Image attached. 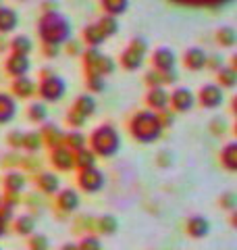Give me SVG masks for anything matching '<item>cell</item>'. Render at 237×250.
I'll use <instances>...</instances> for the list:
<instances>
[{"mask_svg":"<svg viewBox=\"0 0 237 250\" xmlns=\"http://www.w3.org/2000/svg\"><path fill=\"white\" fill-rule=\"evenodd\" d=\"M44 134H46V140H48V144H50V146H57V148H59V144L62 142L60 129H57V127H52V125H48Z\"/></svg>","mask_w":237,"mask_h":250,"instance_id":"obj_36","label":"cell"},{"mask_svg":"<svg viewBox=\"0 0 237 250\" xmlns=\"http://www.w3.org/2000/svg\"><path fill=\"white\" fill-rule=\"evenodd\" d=\"M100 231H104V233H115L117 228H118V221H117V217L113 215H104V217H100Z\"/></svg>","mask_w":237,"mask_h":250,"instance_id":"obj_34","label":"cell"},{"mask_svg":"<svg viewBox=\"0 0 237 250\" xmlns=\"http://www.w3.org/2000/svg\"><path fill=\"white\" fill-rule=\"evenodd\" d=\"M146 100H148V104L152 106V108H167V104H169V92L162 88H152L148 92V96H146Z\"/></svg>","mask_w":237,"mask_h":250,"instance_id":"obj_17","label":"cell"},{"mask_svg":"<svg viewBox=\"0 0 237 250\" xmlns=\"http://www.w3.org/2000/svg\"><path fill=\"white\" fill-rule=\"evenodd\" d=\"M235 202H237V200H235V194H233V192H227L225 196L220 198V205H223L225 208H235Z\"/></svg>","mask_w":237,"mask_h":250,"instance_id":"obj_41","label":"cell"},{"mask_svg":"<svg viewBox=\"0 0 237 250\" xmlns=\"http://www.w3.org/2000/svg\"><path fill=\"white\" fill-rule=\"evenodd\" d=\"M79 202H81L79 194L75 190H71V188H67V190H62L59 194V208H62L65 213H73V210H77Z\"/></svg>","mask_w":237,"mask_h":250,"instance_id":"obj_15","label":"cell"},{"mask_svg":"<svg viewBox=\"0 0 237 250\" xmlns=\"http://www.w3.org/2000/svg\"><path fill=\"white\" fill-rule=\"evenodd\" d=\"M67 146L71 148V150H81V148L85 146V136L79 134V131H71V134H67Z\"/></svg>","mask_w":237,"mask_h":250,"instance_id":"obj_32","label":"cell"},{"mask_svg":"<svg viewBox=\"0 0 237 250\" xmlns=\"http://www.w3.org/2000/svg\"><path fill=\"white\" fill-rule=\"evenodd\" d=\"M29 246H31V250H46L48 248V238L42 236V233H38V236L31 238Z\"/></svg>","mask_w":237,"mask_h":250,"instance_id":"obj_39","label":"cell"},{"mask_svg":"<svg viewBox=\"0 0 237 250\" xmlns=\"http://www.w3.org/2000/svg\"><path fill=\"white\" fill-rule=\"evenodd\" d=\"M185 229H187V233L192 238H204V236H208L210 233V221L206 217H202V215H194V217L187 219Z\"/></svg>","mask_w":237,"mask_h":250,"instance_id":"obj_10","label":"cell"},{"mask_svg":"<svg viewBox=\"0 0 237 250\" xmlns=\"http://www.w3.org/2000/svg\"><path fill=\"white\" fill-rule=\"evenodd\" d=\"M162 82H177V73H175V71H169V73H164Z\"/></svg>","mask_w":237,"mask_h":250,"instance_id":"obj_44","label":"cell"},{"mask_svg":"<svg viewBox=\"0 0 237 250\" xmlns=\"http://www.w3.org/2000/svg\"><path fill=\"white\" fill-rule=\"evenodd\" d=\"M98 29H100V34L104 36V40L108 36H115L117 31H118V23H117V19L115 17H110V15H104V17H102L98 23Z\"/></svg>","mask_w":237,"mask_h":250,"instance_id":"obj_24","label":"cell"},{"mask_svg":"<svg viewBox=\"0 0 237 250\" xmlns=\"http://www.w3.org/2000/svg\"><path fill=\"white\" fill-rule=\"evenodd\" d=\"M102 9H104L110 17H117V15L127 13L129 2L127 0H104V2H102Z\"/></svg>","mask_w":237,"mask_h":250,"instance_id":"obj_23","label":"cell"},{"mask_svg":"<svg viewBox=\"0 0 237 250\" xmlns=\"http://www.w3.org/2000/svg\"><path fill=\"white\" fill-rule=\"evenodd\" d=\"M88 88L92 92H102V90L106 88L104 77H100V75H88Z\"/></svg>","mask_w":237,"mask_h":250,"instance_id":"obj_38","label":"cell"},{"mask_svg":"<svg viewBox=\"0 0 237 250\" xmlns=\"http://www.w3.org/2000/svg\"><path fill=\"white\" fill-rule=\"evenodd\" d=\"M13 90H15V94H17V96L29 98L31 94L36 92V83H34V80H29L27 75H25V77H17V80H15V83H13Z\"/></svg>","mask_w":237,"mask_h":250,"instance_id":"obj_20","label":"cell"},{"mask_svg":"<svg viewBox=\"0 0 237 250\" xmlns=\"http://www.w3.org/2000/svg\"><path fill=\"white\" fill-rule=\"evenodd\" d=\"M36 229V221H34V217H29V215H21L17 219V231L21 233V236H29V233H34Z\"/></svg>","mask_w":237,"mask_h":250,"instance_id":"obj_30","label":"cell"},{"mask_svg":"<svg viewBox=\"0 0 237 250\" xmlns=\"http://www.w3.org/2000/svg\"><path fill=\"white\" fill-rule=\"evenodd\" d=\"M67 92V82L60 75H48L40 83V96L48 103H59Z\"/></svg>","mask_w":237,"mask_h":250,"instance_id":"obj_4","label":"cell"},{"mask_svg":"<svg viewBox=\"0 0 237 250\" xmlns=\"http://www.w3.org/2000/svg\"><path fill=\"white\" fill-rule=\"evenodd\" d=\"M19 23V13L11 9V6H0V31L2 34H9L17 27Z\"/></svg>","mask_w":237,"mask_h":250,"instance_id":"obj_14","label":"cell"},{"mask_svg":"<svg viewBox=\"0 0 237 250\" xmlns=\"http://www.w3.org/2000/svg\"><path fill=\"white\" fill-rule=\"evenodd\" d=\"M75 165H79L81 169L96 167V154H94L92 150H85V148H81V150L77 152V156H75Z\"/></svg>","mask_w":237,"mask_h":250,"instance_id":"obj_28","label":"cell"},{"mask_svg":"<svg viewBox=\"0 0 237 250\" xmlns=\"http://www.w3.org/2000/svg\"><path fill=\"white\" fill-rule=\"evenodd\" d=\"M129 129H131V136L136 138L138 142L152 144L162 136L164 123H162V117L156 115L154 111H139L133 115Z\"/></svg>","mask_w":237,"mask_h":250,"instance_id":"obj_2","label":"cell"},{"mask_svg":"<svg viewBox=\"0 0 237 250\" xmlns=\"http://www.w3.org/2000/svg\"><path fill=\"white\" fill-rule=\"evenodd\" d=\"M217 40H218V44H223L229 48V46H233L237 42V34H235V29L231 25H223L217 31Z\"/></svg>","mask_w":237,"mask_h":250,"instance_id":"obj_26","label":"cell"},{"mask_svg":"<svg viewBox=\"0 0 237 250\" xmlns=\"http://www.w3.org/2000/svg\"><path fill=\"white\" fill-rule=\"evenodd\" d=\"M73 111L79 113L85 119V117L94 115V111H96V100H94V96H90V94H81V96L75 100Z\"/></svg>","mask_w":237,"mask_h":250,"instance_id":"obj_18","label":"cell"},{"mask_svg":"<svg viewBox=\"0 0 237 250\" xmlns=\"http://www.w3.org/2000/svg\"><path fill=\"white\" fill-rule=\"evenodd\" d=\"M129 48H131V50H136L138 54H141V57H144L146 50H148V44H146L144 38H136V40H131V46H129Z\"/></svg>","mask_w":237,"mask_h":250,"instance_id":"obj_40","label":"cell"},{"mask_svg":"<svg viewBox=\"0 0 237 250\" xmlns=\"http://www.w3.org/2000/svg\"><path fill=\"white\" fill-rule=\"evenodd\" d=\"M198 100H200V104L206 106V108H217V106L223 104V100H225L223 88H220V85H217V83H206V85H202Z\"/></svg>","mask_w":237,"mask_h":250,"instance_id":"obj_6","label":"cell"},{"mask_svg":"<svg viewBox=\"0 0 237 250\" xmlns=\"http://www.w3.org/2000/svg\"><path fill=\"white\" fill-rule=\"evenodd\" d=\"M38 31H40V38H42V42L46 46H57L59 48L60 44H65L71 38L73 25H71V21L65 17V15H60L57 11H50L40 19Z\"/></svg>","mask_w":237,"mask_h":250,"instance_id":"obj_1","label":"cell"},{"mask_svg":"<svg viewBox=\"0 0 237 250\" xmlns=\"http://www.w3.org/2000/svg\"><path fill=\"white\" fill-rule=\"evenodd\" d=\"M79 250H102V242L96 236H85L79 244Z\"/></svg>","mask_w":237,"mask_h":250,"instance_id":"obj_37","label":"cell"},{"mask_svg":"<svg viewBox=\"0 0 237 250\" xmlns=\"http://www.w3.org/2000/svg\"><path fill=\"white\" fill-rule=\"evenodd\" d=\"M169 103L173 104V108H175L177 113H187V111H192L194 108L196 96H194V92L189 88H177L169 96Z\"/></svg>","mask_w":237,"mask_h":250,"instance_id":"obj_7","label":"cell"},{"mask_svg":"<svg viewBox=\"0 0 237 250\" xmlns=\"http://www.w3.org/2000/svg\"><path fill=\"white\" fill-rule=\"evenodd\" d=\"M11 144L13 146H23V134H19V131H15V134H11Z\"/></svg>","mask_w":237,"mask_h":250,"instance_id":"obj_43","label":"cell"},{"mask_svg":"<svg viewBox=\"0 0 237 250\" xmlns=\"http://www.w3.org/2000/svg\"><path fill=\"white\" fill-rule=\"evenodd\" d=\"M104 184H106V175L96 167L81 169V173H79V186H81V190H85V192L96 194L104 188Z\"/></svg>","mask_w":237,"mask_h":250,"instance_id":"obj_5","label":"cell"},{"mask_svg":"<svg viewBox=\"0 0 237 250\" xmlns=\"http://www.w3.org/2000/svg\"><path fill=\"white\" fill-rule=\"evenodd\" d=\"M0 250H2V248H0Z\"/></svg>","mask_w":237,"mask_h":250,"instance_id":"obj_48","label":"cell"},{"mask_svg":"<svg viewBox=\"0 0 237 250\" xmlns=\"http://www.w3.org/2000/svg\"><path fill=\"white\" fill-rule=\"evenodd\" d=\"M23 186H25V177H23L19 171H11V173L4 177V188H6V190H9L11 194L21 192Z\"/></svg>","mask_w":237,"mask_h":250,"instance_id":"obj_22","label":"cell"},{"mask_svg":"<svg viewBox=\"0 0 237 250\" xmlns=\"http://www.w3.org/2000/svg\"><path fill=\"white\" fill-rule=\"evenodd\" d=\"M60 250H79V246H77V244H71V242H69V244H65Z\"/></svg>","mask_w":237,"mask_h":250,"instance_id":"obj_46","label":"cell"},{"mask_svg":"<svg viewBox=\"0 0 237 250\" xmlns=\"http://www.w3.org/2000/svg\"><path fill=\"white\" fill-rule=\"evenodd\" d=\"M141 62H144V57L138 54L136 50H131V48H127L121 54V65L127 69V71H136V69L141 67Z\"/></svg>","mask_w":237,"mask_h":250,"instance_id":"obj_21","label":"cell"},{"mask_svg":"<svg viewBox=\"0 0 237 250\" xmlns=\"http://www.w3.org/2000/svg\"><path fill=\"white\" fill-rule=\"evenodd\" d=\"M23 146H25L27 150H38V148L42 146V136H40L38 131H29V134H23Z\"/></svg>","mask_w":237,"mask_h":250,"instance_id":"obj_33","label":"cell"},{"mask_svg":"<svg viewBox=\"0 0 237 250\" xmlns=\"http://www.w3.org/2000/svg\"><path fill=\"white\" fill-rule=\"evenodd\" d=\"M220 165L227 171H237V144L229 142L227 146H223L220 150Z\"/></svg>","mask_w":237,"mask_h":250,"instance_id":"obj_16","label":"cell"},{"mask_svg":"<svg viewBox=\"0 0 237 250\" xmlns=\"http://www.w3.org/2000/svg\"><path fill=\"white\" fill-rule=\"evenodd\" d=\"M115 61L110 59V57H106V54H102L100 57V61H98V69H96V75H100V77H104V75H110L115 71Z\"/></svg>","mask_w":237,"mask_h":250,"instance_id":"obj_31","label":"cell"},{"mask_svg":"<svg viewBox=\"0 0 237 250\" xmlns=\"http://www.w3.org/2000/svg\"><path fill=\"white\" fill-rule=\"evenodd\" d=\"M17 115V100L11 94L0 92V123H9Z\"/></svg>","mask_w":237,"mask_h":250,"instance_id":"obj_13","label":"cell"},{"mask_svg":"<svg viewBox=\"0 0 237 250\" xmlns=\"http://www.w3.org/2000/svg\"><path fill=\"white\" fill-rule=\"evenodd\" d=\"M4 233H6V219L0 215V238H2Z\"/></svg>","mask_w":237,"mask_h":250,"instance_id":"obj_45","label":"cell"},{"mask_svg":"<svg viewBox=\"0 0 237 250\" xmlns=\"http://www.w3.org/2000/svg\"><path fill=\"white\" fill-rule=\"evenodd\" d=\"M218 82H220V88H235L237 85V73L235 69L231 67H220L218 69Z\"/></svg>","mask_w":237,"mask_h":250,"instance_id":"obj_27","label":"cell"},{"mask_svg":"<svg viewBox=\"0 0 237 250\" xmlns=\"http://www.w3.org/2000/svg\"><path fill=\"white\" fill-rule=\"evenodd\" d=\"M59 186H60V182H59V177L54 175V173H42L38 177V188L42 190L44 194H54V192H59Z\"/></svg>","mask_w":237,"mask_h":250,"instance_id":"obj_19","label":"cell"},{"mask_svg":"<svg viewBox=\"0 0 237 250\" xmlns=\"http://www.w3.org/2000/svg\"><path fill=\"white\" fill-rule=\"evenodd\" d=\"M83 121H85L83 117L79 115V113H75L73 108H71V113H69V123H71V125H83Z\"/></svg>","mask_w":237,"mask_h":250,"instance_id":"obj_42","label":"cell"},{"mask_svg":"<svg viewBox=\"0 0 237 250\" xmlns=\"http://www.w3.org/2000/svg\"><path fill=\"white\" fill-rule=\"evenodd\" d=\"M183 61H185V67H187V69H192V71H200V69L206 67L208 57H206V52H204L202 48L194 46V48H187V50H185Z\"/></svg>","mask_w":237,"mask_h":250,"instance_id":"obj_11","label":"cell"},{"mask_svg":"<svg viewBox=\"0 0 237 250\" xmlns=\"http://www.w3.org/2000/svg\"><path fill=\"white\" fill-rule=\"evenodd\" d=\"M83 38H85V42H88L92 48H98V46L104 42V36L100 34V29H98L96 23H94V25H88L83 29Z\"/></svg>","mask_w":237,"mask_h":250,"instance_id":"obj_25","label":"cell"},{"mask_svg":"<svg viewBox=\"0 0 237 250\" xmlns=\"http://www.w3.org/2000/svg\"><path fill=\"white\" fill-rule=\"evenodd\" d=\"M50 163L57 169H60V171H67V169H71L75 165V156H73V152L69 150V148H54L52 150V156H50Z\"/></svg>","mask_w":237,"mask_h":250,"instance_id":"obj_12","label":"cell"},{"mask_svg":"<svg viewBox=\"0 0 237 250\" xmlns=\"http://www.w3.org/2000/svg\"><path fill=\"white\" fill-rule=\"evenodd\" d=\"M31 62H29V57H23V54H11L9 59H6V71L11 75H15V80L17 77H25L27 71H29Z\"/></svg>","mask_w":237,"mask_h":250,"instance_id":"obj_9","label":"cell"},{"mask_svg":"<svg viewBox=\"0 0 237 250\" xmlns=\"http://www.w3.org/2000/svg\"><path fill=\"white\" fill-rule=\"evenodd\" d=\"M48 54H50V57H52V54L57 57V54H59V48H57V46H48Z\"/></svg>","mask_w":237,"mask_h":250,"instance_id":"obj_47","label":"cell"},{"mask_svg":"<svg viewBox=\"0 0 237 250\" xmlns=\"http://www.w3.org/2000/svg\"><path fill=\"white\" fill-rule=\"evenodd\" d=\"M31 48H34V44H31V40L27 36H17L13 40V50L15 54H23V57H27V54L31 52Z\"/></svg>","mask_w":237,"mask_h":250,"instance_id":"obj_29","label":"cell"},{"mask_svg":"<svg viewBox=\"0 0 237 250\" xmlns=\"http://www.w3.org/2000/svg\"><path fill=\"white\" fill-rule=\"evenodd\" d=\"M152 62H154V67L158 69V71L169 73V71H173V67H175L177 57H175V52H173L171 48H158L152 54Z\"/></svg>","mask_w":237,"mask_h":250,"instance_id":"obj_8","label":"cell"},{"mask_svg":"<svg viewBox=\"0 0 237 250\" xmlns=\"http://www.w3.org/2000/svg\"><path fill=\"white\" fill-rule=\"evenodd\" d=\"M46 115H48V111H46V106L42 103H34L29 106V119L31 121H44Z\"/></svg>","mask_w":237,"mask_h":250,"instance_id":"obj_35","label":"cell"},{"mask_svg":"<svg viewBox=\"0 0 237 250\" xmlns=\"http://www.w3.org/2000/svg\"><path fill=\"white\" fill-rule=\"evenodd\" d=\"M90 142H92V152L100 156H115L121 150V134L110 123L100 125L98 129H94Z\"/></svg>","mask_w":237,"mask_h":250,"instance_id":"obj_3","label":"cell"}]
</instances>
